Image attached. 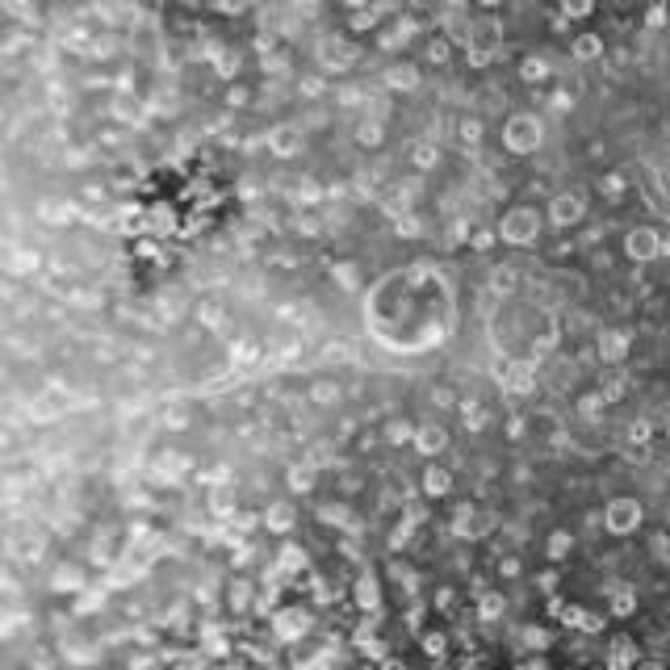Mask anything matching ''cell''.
I'll return each mask as SVG.
<instances>
[{"mask_svg": "<svg viewBox=\"0 0 670 670\" xmlns=\"http://www.w3.org/2000/svg\"><path fill=\"white\" fill-rule=\"evenodd\" d=\"M302 92H306V96H318V92H323V80H302Z\"/></svg>", "mask_w": 670, "mask_h": 670, "instance_id": "obj_54", "label": "cell"}, {"mask_svg": "<svg viewBox=\"0 0 670 670\" xmlns=\"http://www.w3.org/2000/svg\"><path fill=\"white\" fill-rule=\"evenodd\" d=\"M206 649H210V654H226V641H223L218 628H206Z\"/></svg>", "mask_w": 670, "mask_h": 670, "instance_id": "obj_40", "label": "cell"}, {"mask_svg": "<svg viewBox=\"0 0 670 670\" xmlns=\"http://www.w3.org/2000/svg\"><path fill=\"white\" fill-rule=\"evenodd\" d=\"M113 109H118V118H138V109H143V105H138V101H118V105H113Z\"/></svg>", "mask_w": 670, "mask_h": 670, "instance_id": "obj_49", "label": "cell"}, {"mask_svg": "<svg viewBox=\"0 0 670 670\" xmlns=\"http://www.w3.org/2000/svg\"><path fill=\"white\" fill-rule=\"evenodd\" d=\"M377 17H381V13H377V4H373V9H357V13H352V30H373V26H377Z\"/></svg>", "mask_w": 670, "mask_h": 670, "instance_id": "obj_32", "label": "cell"}, {"mask_svg": "<svg viewBox=\"0 0 670 670\" xmlns=\"http://www.w3.org/2000/svg\"><path fill=\"white\" fill-rule=\"evenodd\" d=\"M38 264H43L38 252H21V256L13 260V272H38Z\"/></svg>", "mask_w": 670, "mask_h": 670, "instance_id": "obj_36", "label": "cell"}, {"mask_svg": "<svg viewBox=\"0 0 670 670\" xmlns=\"http://www.w3.org/2000/svg\"><path fill=\"white\" fill-rule=\"evenodd\" d=\"M398 235H419V223H415V214H398Z\"/></svg>", "mask_w": 670, "mask_h": 670, "instance_id": "obj_44", "label": "cell"}, {"mask_svg": "<svg viewBox=\"0 0 670 670\" xmlns=\"http://www.w3.org/2000/svg\"><path fill=\"white\" fill-rule=\"evenodd\" d=\"M235 67H239V59H230V55H226L223 63H218V76H230V72H235Z\"/></svg>", "mask_w": 670, "mask_h": 670, "instance_id": "obj_56", "label": "cell"}, {"mask_svg": "<svg viewBox=\"0 0 670 670\" xmlns=\"http://www.w3.org/2000/svg\"><path fill=\"white\" fill-rule=\"evenodd\" d=\"M357 603L364 608V612H377V608H381V591H377V582L373 579L357 582Z\"/></svg>", "mask_w": 670, "mask_h": 670, "instance_id": "obj_20", "label": "cell"}, {"mask_svg": "<svg viewBox=\"0 0 670 670\" xmlns=\"http://www.w3.org/2000/svg\"><path fill=\"white\" fill-rule=\"evenodd\" d=\"M603 402H608V398H603V394H586V398H582V406H579V411H582V415H586V419H595V415L603 411Z\"/></svg>", "mask_w": 670, "mask_h": 670, "instance_id": "obj_38", "label": "cell"}, {"mask_svg": "<svg viewBox=\"0 0 670 670\" xmlns=\"http://www.w3.org/2000/svg\"><path fill=\"white\" fill-rule=\"evenodd\" d=\"M649 436H654V423H649V419H632V423H628V445H645Z\"/></svg>", "mask_w": 670, "mask_h": 670, "instance_id": "obj_28", "label": "cell"}, {"mask_svg": "<svg viewBox=\"0 0 670 670\" xmlns=\"http://www.w3.org/2000/svg\"><path fill=\"white\" fill-rule=\"evenodd\" d=\"M632 608H637V595H632L628 586H620V591L612 595V612H616V616H632Z\"/></svg>", "mask_w": 670, "mask_h": 670, "instance_id": "obj_27", "label": "cell"}, {"mask_svg": "<svg viewBox=\"0 0 670 670\" xmlns=\"http://www.w3.org/2000/svg\"><path fill=\"white\" fill-rule=\"evenodd\" d=\"M386 440H390V445H411V440H415V428H411L406 419H394V423H386Z\"/></svg>", "mask_w": 670, "mask_h": 670, "instance_id": "obj_25", "label": "cell"}, {"mask_svg": "<svg viewBox=\"0 0 670 670\" xmlns=\"http://www.w3.org/2000/svg\"><path fill=\"white\" fill-rule=\"evenodd\" d=\"M457 134H461V143H465V147H474V143L482 138V122H478V118H465V122L457 126Z\"/></svg>", "mask_w": 670, "mask_h": 670, "instance_id": "obj_30", "label": "cell"}, {"mask_svg": "<svg viewBox=\"0 0 670 670\" xmlns=\"http://www.w3.org/2000/svg\"><path fill=\"white\" fill-rule=\"evenodd\" d=\"M243 101H247V92H243V89H230V92H226V105H243Z\"/></svg>", "mask_w": 670, "mask_h": 670, "instance_id": "obj_55", "label": "cell"}, {"mask_svg": "<svg viewBox=\"0 0 670 670\" xmlns=\"http://www.w3.org/2000/svg\"><path fill=\"white\" fill-rule=\"evenodd\" d=\"M272 603H277V595H260V599H256V616H268Z\"/></svg>", "mask_w": 670, "mask_h": 670, "instance_id": "obj_50", "label": "cell"}, {"mask_svg": "<svg viewBox=\"0 0 670 670\" xmlns=\"http://www.w3.org/2000/svg\"><path fill=\"white\" fill-rule=\"evenodd\" d=\"M620 189H625V180H620V177H608V180H603V193H612V197H616Z\"/></svg>", "mask_w": 670, "mask_h": 670, "instance_id": "obj_52", "label": "cell"}, {"mask_svg": "<svg viewBox=\"0 0 670 670\" xmlns=\"http://www.w3.org/2000/svg\"><path fill=\"white\" fill-rule=\"evenodd\" d=\"M582 628H586V632H599V628H603V620H599V616H586V612H582Z\"/></svg>", "mask_w": 670, "mask_h": 670, "instance_id": "obj_53", "label": "cell"}, {"mask_svg": "<svg viewBox=\"0 0 670 670\" xmlns=\"http://www.w3.org/2000/svg\"><path fill=\"white\" fill-rule=\"evenodd\" d=\"M494 235H498V230H478V235H474L469 243H474L478 252H486V247H491V243H494Z\"/></svg>", "mask_w": 670, "mask_h": 670, "instance_id": "obj_46", "label": "cell"}, {"mask_svg": "<svg viewBox=\"0 0 670 670\" xmlns=\"http://www.w3.org/2000/svg\"><path fill=\"white\" fill-rule=\"evenodd\" d=\"M268 151H272V155H281V160H289V155H298V151H302V126H294V122H285V126H277V130H268Z\"/></svg>", "mask_w": 670, "mask_h": 670, "instance_id": "obj_6", "label": "cell"}, {"mask_svg": "<svg viewBox=\"0 0 670 670\" xmlns=\"http://www.w3.org/2000/svg\"><path fill=\"white\" fill-rule=\"evenodd\" d=\"M503 574H507V579H515V574H520V562H515V557H507V562H503Z\"/></svg>", "mask_w": 670, "mask_h": 670, "instance_id": "obj_58", "label": "cell"}, {"mask_svg": "<svg viewBox=\"0 0 670 670\" xmlns=\"http://www.w3.org/2000/svg\"><path fill=\"white\" fill-rule=\"evenodd\" d=\"M318 63H323V72H344L348 63H357V46L352 43H323L318 46Z\"/></svg>", "mask_w": 670, "mask_h": 670, "instance_id": "obj_7", "label": "cell"}, {"mask_svg": "<svg viewBox=\"0 0 670 670\" xmlns=\"http://www.w3.org/2000/svg\"><path fill=\"white\" fill-rule=\"evenodd\" d=\"M311 402L314 406H331V402H340V386H335V381H314Z\"/></svg>", "mask_w": 670, "mask_h": 670, "instance_id": "obj_23", "label": "cell"}, {"mask_svg": "<svg viewBox=\"0 0 670 670\" xmlns=\"http://www.w3.org/2000/svg\"><path fill=\"white\" fill-rule=\"evenodd\" d=\"M247 603H256V599H252V591H247V582H235V586H230V608H235V612H243Z\"/></svg>", "mask_w": 670, "mask_h": 670, "instance_id": "obj_33", "label": "cell"}, {"mask_svg": "<svg viewBox=\"0 0 670 670\" xmlns=\"http://www.w3.org/2000/svg\"><path fill=\"white\" fill-rule=\"evenodd\" d=\"M628 344H632L628 331H603V335H599V360H603V364H620V360L628 357Z\"/></svg>", "mask_w": 670, "mask_h": 670, "instance_id": "obj_9", "label": "cell"}, {"mask_svg": "<svg viewBox=\"0 0 670 670\" xmlns=\"http://www.w3.org/2000/svg\"><path fill=\"white\" fill-rule=\"evenodd\" d=\"M511 285H515V272L503 264L498 272H494V289H511Z\"/></svg>", "mask_w": 670, "mask_h": 670, "instance_id": "obj_43", "label": "cell"}, {"mask_svg": "<svg viewBox=\"0 0 670 670\" xmlns=\"http://www.w3.org/2000/svg\"><path fill=\"white\" fill-rule=\"evenodd\" d=\"M570 105H574L570 92H557V96H553V109H570Z\"/></svg>", "mask_w": 670, "mask_h": 670, "instance_id": "obj_57", "label": "cell"}, {"mask_svg": "<svg viewBox=\"0 0 670 670\" xmlns=\"http://www.w3.org/2000/svg\"><path fill=\"white\" fill-rule=\"evenodd\" d=\"M595 9V0H562V13L566 17H586Z\"/></svg>", "mask_w": 670, "mask_h": 670, "instance_id": "obj_35", "label": "cell"}, {"mask_svg": "<svg viewBox=\"0 0 670 670\" xmlns=\"http://www.w3.org/2000/svg\"><path fill=\"white\" fill-rule=\"evenodd\" d=\"M603 528L612 536H628L641 528V503L637 498H612L603 511Z\"/></svg>", "mask_w": 670, "mask_h": 670, "instance_id": "obj_3", "label": "cell"}, {"mask_svg": "<svg viewBox=\"0 0 670 670\" xmlns=\"http://www.w3.org/2000/svg\"><path fill=\"white\" fill-rule=\"evenodd\" d=\"M423 491L432 494V498L448 494V491H452V474L440 469V465H428V469H423Z\"/></svg>", "mask_w": 670, "mask_h": 670, "instance_id": "obj_14", "label": "cell"}, {"mask_svg": "<svg viewBox=\"0 0 670 670\" xmlns=\"http://www.w3.org/2000/svg\"><path fill=\"white\" fill-rule=\"evenodd\" d=\"M386 84H390V89L411 92V89H419V72H415L411 63H398V67H390V72H386Z\"/></svg>", "mask_w": 670, "mask_h": 670, "instance_id": "obj_16", "label": "cell"}, {"mask_svg": "<svg viewBox=\"0 0 670 670\" xmlns=\"http://www.w3.org/2000/svg\"><path fill=\"white\" fill-rule=\"evenodd\" d=\"M603 55V38L599 34H579L574 38V59L579 63H591V59H599Z\"/></svg>", "mask_w": 670, "mask_h": 670, "instance_id": "obj_18", "label": "cell"}, {"mask_svg": "<svg viewBox=\"0 0 670 670\" xmlns=\"http://www.w3.org/2000/svg\"><path fill=\"white\" fill-rule=\"evenodd\" d=\"M406 540H411V520H402L398 528H394V532H390V549H402V545H406Z\"/></svg>", "mask_w": 670, "mask_h": 670, "instance_id": "obj_41", "label": "cell"}, {"mask_svg": "<svg viewBox=\"0 0 670 670\" xmlns=\"http://www.w3.org/2000/svg\"><path fill=\"white\" fill-rule=\"evenodd\" d=\"M436 160H440V151H436L432 143H415V147H411V164H415L419 172H428V168H436Z\"/></svg>", "mask_w": 670, "mask_h": 670, "instance_id": "obj_21", "label": "cell"}, {"mask_svg": "<svg viewBox=\"0 0 670 670\" xmlns=\"http://www.w3.org/2000/svg\"><path fill=\"white\" fill-rule=\"evenodd\" d=\"M658 247H662V235L654 230V226H637V230H628L625 239V252L632 256V260H658Z\"/></svg>", "mask_w": 670, "mask_h": 670, "instance_id": "obj_4", "label": "cell"}, {"mask_svg": "<svg viewBox=\"0 0 670 670\" xmlns=\"http://www.w3.org/2000/svg\"><path fill=\"white\" fill-rule=\"evenodd\" d=\"M357 143L360 147H377L381 143V118H364L357 126Z\"/></svg>", "mask_w": 670, "mask_h": 670, "instance_id": "obj_22", "label": "cell"}, {"mask_svg": "<svg viewBox=\"0 0 670 670\" xmlns=\"http://www.w3.org/2000/svg\"><path fill=\"white\" fill-rule=\"evenodd\" d=\"M498 381L511 390V394H528L536 386V360H511L498 369Z\"/></svg>", "mask_w": 670, "mask_h": 670, "instance_id": "obj_5", "label": "cell"}, {"mask_svg": "<svg viewBox=\"0 0 670 670\" xmlns=\"http://www.w3.org/2000/svg\"><path fill=\"white\" fill-rule=\"evenodd\" d=\"M344 4H348V9H364V4H369V0H344Z\"/></svg>", "mask_w": 670, "mask_h": 670, "instance_id": "obj_59", "label": "cell"}, {"mask_svg": "<svg viewBox=\"0 0 670 670\" xmlns=\"http://www.w3.org/2000/svg\"><path fill=\"white\" fill-rule=\"evenodd\" d=\"M570 545H574V536H570V532H553V536H549V557H566V553H570Z\"/></svg>", "mask_w": 670, "mask_h": 670, "instance_id": "obj_31", "label": "cell"}, {"mask_svg": "<svg viewBox=\"0 0 670 670\" xmlns=\"http://www.w3.org/2000/svg\"><path fill=\"white\" fill-rule=\"evenodd\" d=\"M448 4H465V0H448Z\"/></svg>", "mask_w": 670, "mask_h": 670, "instance_id": "obj_62", "label": "cell"}, {"mask_svg": "<svg viewBox=\"0 0 670 670\" xmlns=\"http://www.w3.org/2000/svg\"><path fill=\"white\" fill-rule=\"evenodd\" d=\"M478 4H486V9H494V4H503V0H478Z\"/></svg>", "mask_w": 670, "mask_h": 670, "instance_id": "obj_61", "label": "cell"}, {"mask_svg": "<svg viewBox=\"0 0 670 670\" xmlns=\"http://www.w3.org/2000/svg\"><path fill=\"white\" fill-rule=\"evenodd\" d=\"M423 649L440 658V654H445V637H440V632H428V637H423Z\"/></svg>", "mask_w": 670, "mask_h": 670, "instance_id": "obj_42", "label": "cell"}, {"mask_svg": "<svg viewBox=\"0 0 670 670\" xmlns=\"http://www.w3.org/2000/svg\"><path fill=\"white\" fill-rule=\"evenodd\" d=\"M285 482H289V491H294V494H306V491L314 486V465H311V461H302V465H289Z\"/></svg>", "mask_w": 670, "mask_h": 670, "instance_id": "obj_17", "label": "cell"}, {"mask_svg": "<svg viewBox=\"0 0 670 670\" xmlns=\"http://www.w3.org/2000/svg\"><path fill=\"white\" fill-rule=\"evenodd\" d=\"M520 637H524V645H536V649H545V645H549V632H545V628H524Z\"/></svg>", "mask_w": 670, "mask_h": 670, "instance_id": "obj_39", "label": "cell"}, {"mask_svg": "<svg viewBox=\"0 0 670 670\" xmlns=\"http://www.w3.org/2000/svg\"><path fill=\"white\" fill-rule=\"evenodd\" d=\"M411 34H415V21H394L386 34H381V46L386 50H394V46H406L411 43Z\"/></svg>", "mask_w": 670, "mask_h": 670, "instance_id": "obj_19", "label": "cell"}, {"mask_svg": "<svg viewBox=\"0 0 670 670\" xmlns=\"http://www.w3.org/2000/svg\"><path fill=\"white\" fill-rule=\"evenodd\" d=\"M540 138H545V126H540L536 113H515V118H507V126H503V143H507L515 155H532L536 147H540Z\"/></svg>", "mask_w": 670, "mask_h": 670, "instance_id": "obj_1", "label": "cell"}, {"mask_svg": "<svg viewBox=\"0 0 670 670\" xmlns=\"http://www.w3.org/2000/svg\"><path fill=\"white\" fill-rule=\"evenodd\" d=\"M214 515H218V520H226V515H235V507H230L226 498H214Z\"/></svg>", "mask_w": 670, "mask_h": 670, "instance_id": "obj_51", "label": "cell"}, {"mask_svg": "<svg viewBox=\"0 0 670 670\" xmlns=\"http://www.w3.org/2000/svg\"><path fill=\"white\" fill-rule=\"evenodd\" d=\"M360 101H364V92H360V89H344V92H340V105H348V109H357Z\"/></svg>", "mask_w": 670, "mask_h": 670, "instance_id": "obj_45", "label": "cell"}, {"mask_svg": "<svg viewBox=\"0 0 670 670\" xmlns=\"http://www.w3.org/2000/svg\"><path fill=\"white\" fill-rule=\"evenodd\" d=\"M545 76H549V63H545V59H524V63H520V80H528V84H540V80H545Z\"/></svg>", "mask_w": 670, "mask_h": 670, "instance_id": "obj_24", "label": "cell"}, {"mask_svg": "<svg viewBox=\"0 0 670 670\" xmlns=\"http://www.w3.org/2000/svg\"><path fill=\"white\" fill-rule=\"evenodd\" d=\"M465 423H469L474 432H482V428H486V411H482V406H478L474 398L465 402Z\"/></svg>", "mask_w": 670, "mask_h": 670, "instance_id": "obj_34", "label": "cell"}, {"mask_svg": "<svg viewBox=\"0 0 670 670\" xmlns=\"http://www.w3.org/2000/svg\"><path fill=\"white\" fill-rule=\"evenodd\" d=\"M294 507L289 503H268V511H264V524H268V532H289L294 528Z\"/></svg>", "mask_w": 670, "mask_h": 670, "instance_id": "obj_13", "label": "cell"}, {"mask_svg": "<svg viewBox=\"0 0 670 670\" xmlns=\"http://www.w3.org/2000/svg\"><path fill=\"white\" fill-rule=\"evenodd\" d=\"M549 218L557 226H570L582 218V197L579 193H557L553 201H549Z\"/></svg>", "mask_w": 670, "mask_h": 670, "instance_id": "obj_8", "label": "cell"}, {"mask_svg": "<svg viewBox=\"0 0 670 670\" xmlns=\"http://www.w3.org/2000/svg\"><path fill=\"white\" fill-rule=\"evenodd\" d=\"M536 235H540V214H536L532 206H515V210H507L503 223H498V239H507V243H515V247L536 243Z\"/></svg>", "mask_w": 670, "mask_h": 670, "instance_id": "obj_2", "label": "cell"}, {"mask_svg": "<svg viewBox=\"0 0 670 670\" xmlns=\"http://www.w3.org/2000/svg\"><path fill=\"white\" fill-rule=\"evenodd\" d=\"M411 445L419 448L423 457H436V452H445V448H448V432H445V428H436V423L415 428V440H411Z\"/></svg>", "mask_w": 670, "mask_h": 670, "instance_id": "obj_11", "label": "cell"}, {"mask_svg": "<svg viewBox=\"0 0 670 670\" xmlns=\"http://www.w3.org/2000/svg\"><path fill=\"white\" fill-rule=\"evenodd\" d=\"M96 608H105V591H84V595H80V603H76V612H80V616H89V612H96Z\"/></svg>", "mask_w": 670, "mask_h": 670, "instance_id": "obj_29", "label": "cell"}, {"mask_svg": "<svg viewBox=\"0 0 670 670\" xmlns=\"http://www.w3.org/2000/svg\"><path fill=\"white\" fill-rule=\"evenodd\" d=\"M314 197H318V189H314L311 180H302V184H298V201H302V206H311Z\"/></svg>", "mask_w": 670, "mask_h": 670, "instance_id": "obj_47", "label": "cell"}, {"mask_svg": "<svg viewBox=\"0 0 670 670\" xmlns=\"http://www.w3.org/2000/svg\"><path fill=\"white\" fill-rule=\"evenodd\" d=\"M84 586V570L80 566H59L50 574V591H80Z\"/></svg>", "mask_w": 670, "mask_h": 670, "instance_id": "obj_15", "label": "cell"}, {"mask_svg": "<svg viewBox=\"0 0 670 670\" xmlns=\"http://www.w3.org/2000/svg\"><path fill=\"white\" fill-rule=\"evenodd\" d=\"M503 612H507V599H503V595H482V603H478V616H482V620H498Z\"/></svg>", "mask_w": 670, "mask_h": 670, "instance_id": "obj_26", "label": "cell"}, {"mask_svg": "<svg viewBox=\"0 0 670 670\" xmlns=\"http://www.w3.org/2000/svg\"><path fill=\"white\" fill-rule=\"evenodd\" d=\"M658 256H670V239H662V247H658Z\"/></svg>", "mask_w": 670, "mask_h": 670, "instance_id": "obj_60", "label": "cell"}, {"mask_svg": "<svg viewBox=\"0 0 670 670\" xmlns=\"http://www.w3.org/2000/svg\"><path fill=\"white\" fill-rule=\"evenodd\" d=\"M272 628H277L281 641H298V637L311 628V620H306V612H281V616L272 620Z\"/></svg>", "mask_w": 670, "mask_h": 670, "instance_id": "obj_12", "label": "cell"}, {"mask_svg": "<svg viewBox=\"0 0 670 670\" xmlns=\"http://www.w3.org/2000/svg\"><path fill=\"white\" fill-rule=\"evenodd\" d=\"M38 218L50 226H67L76 223V201H63V197H46L43 206H38Z\"/></svg>", "mask_w": 670, "mask_h": 670, "instance_id": "obj_10", "label": "cell"}, {"mask_svg": "<svg viewBox=\"0 0 670 670\" xmlns=\"http://www.w3.org/2000/svg\"><path fill=\"white\" fill-rule=\"evenodd\" d=\"M335 277H340V285H344V289H357V285H360L357 264H335Z\"/></svg>", "mask_w": 670, "mask_h": 670, "instance_id": "obj_37", "label": "cell"}, {"mask_svg": "<svg viewBox=\"0 0 670 670\" xmlns=\"http://www.w3.org/2000/svg\"><path fill=\"white\" fill-rule=\"evenodd\" d=\"M428 55H432L436 63H445V59H448V43H445V38H436V43L428 46Z\"/></svg>", "mask_w": 670, "mask_h": 670, "instance_id": "obj_48", "label": "cell"}, {"mask_svg": "<svg viewBox=\"0 0 670 670\" xmlns=\"http://www.w3.org/2000/svg\"><path fill=\"white\" fill-rule=\"evenodd\" d=\"M666 436H670V423H666Z\"/></svg>", "mask_w": 670, "mask_h": 670, "instance_id": "obj_63", "label": "cell"}]
</instances>
